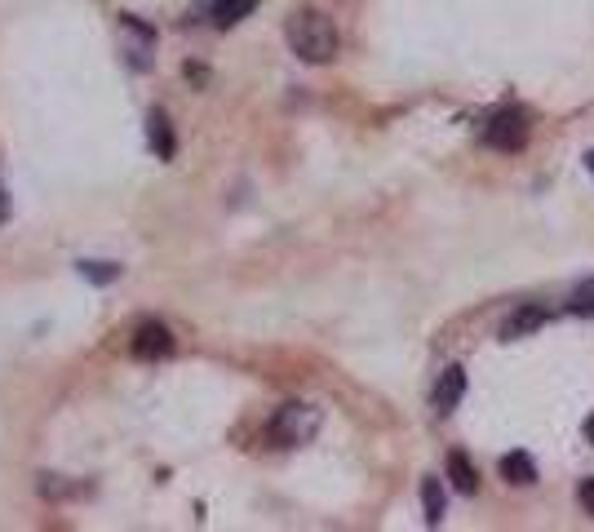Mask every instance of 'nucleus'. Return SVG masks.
Instances as JSON below:
<instances>
[{
	"mask_svg": "<svg viewBox=\"0 0 594 532\" xmlns=\"http://www.w3.org/2000/svg\"><path fill=\"white\" fill-rule=\"evenodd\" d=\"M284 40H289L293 54L311 67L333 63V54H337V27L320 9H297L289 23H284Z\"/></svg>",
	"mask_w": 594,
	"mask_h": 532,
	"instance_id": "f257e3e1",
	"label": "nucleus"
},
{
	"mask_svg": "<svg viewBox=\"0 0 594 532\" xmlns=\"http://www.w3.org/2000/svg\"><path fill=\"white\" fill-rule=\"evenodd\" d=\"M315 431H320V408H311V404H284L271 422V439L280 448L311 444Z\"/></svg>",
	"mask_w": 594,
	"mask_h": 532,
	"instance_id": "f03ea898",
	"label": "nucleus"
},
{
	"mask_svg": "<svg viewBox=\"0 0 594 532\" xmlns=\"http://www.w3.org/2000/svg\"><path fill=\"white\" fill-rule=\"evenodd\" d=\"M532 133V116L524 107H501L493 120L484 125V147L493 151H524Z\"/></svg>",
	"mask_w": 594,
	"mask_h": 532,
	"instance_id": "7ed1b4c3",
	"label": "nucleus"
},
{
	"mask_svg": "<svg viewBox=\"0 0 594 532\" xmlns=\"http://www.w3.org/2000/svg\"><path fill=\"white\" fill-rule=\"evenodd\" d=\"M129 351L138 355V360H165V355H173V333H169V324L142 320L138 329H133Z\"/></svg>",
	"mask_w": 594,
	"mask_h": 532,
	"instance_id": "20e7f679",
	"label": "nucleus"
},
{
	"mask_svg": "<svg viewBox=\"0 0 594 532\" xmlns=\"http://www.w3.org/2000/svg\"><path fill=\"white\" fill-rule=\"evenodd\" d=\"M120 32H129L133 36V45H129V67L133 71H147L151 67V49H156V32H151L142 18H133V14H120Z\"/></svg>",
	"mask_w": 594,
	"mask_h": 532,
	"instance_id": "39448f33",
	"label": "nucleus"
},
{
	"mask_svg": "<svg viewBox=\"0 0 594 532\" xmlns=\"http://www.w3.org/2000/svg\"><path fill=\"white\" fill-rule=\"evenodd\" d=\"M253 9H258V0H204L200 14H209V23L227 32V27L244 23V18H249Z\"/></svg>",
	"mask_w": 594,
	"mask_h": 532,
	"instance_id": "423d86ee",
	"label": "nucleus"
},
{
	"mask_svg": "<svg viewBox=\"0 0 594 532\" xmlns=\"http://www.w3.org/2000/svg\"><path fill=\"white\" fill-rule=\"evenodd\" d=\"M462 395H466V373L462 368H444V377H439V386H435V413H453L457 404H462Z\"/></svg>",
	"mask_w": 594,
	"mask_h": 532,
	"instance_id": "0eeeda50",
	"label": "nucleus"
},
{
	"mask_svg": "<svg viewBox=\"0 0 594 532\" xmlns=\"http://www.w3.org/2000/svg\"><path fill=\"white\" fill-rule=\"evenodd\" d=\"M497 470H501V479H506V484H519V488L537 484V462H532L528 453H506Z\"/></svg>",
	"mask_w": 594,
	"mask_h": 532,
	"instance_id": "6e6552de",
	"label": "nucleus"
},
{
	"mask_svg": "<svg viewBox=\"0 0 594 532\" xmlns=\"http://www.w3.org/2000/svg\"><path fill=\"white\" fill-rule=\"evenodd\" d=\"M550 320V311L546 306H524V311H515L506 320V329H501V337H506V342H515V337H528L532 329H541V324Z\"/></svg>",
	"mask_w": 594,
	"mask_h": 532,
	"instance_id": "1a4fd4ad",
	"label": "nucleus"
},
{
	"mask_svg": "<svg viewBox=\"0 0 594 532\" xmlns=\"http://www.w3.org/2000/svg\"><path fill=\"white\" fill-rule=\"evenodd\" d=\"M448 479H453V488L462 497H475L479 493V470L470 466L466 453H448Z\"/></svg>",
	"mask_w": 594,
	"mask_h": 532,
	"instance_id": "9d476101",
	"label": "nucleus"
},
{
	"mask_svg": "<svg viewBox=\"0 0 594 532\" xmlns=\"http://www.w3.org/2000/svg\"><path fill=\"white\" fill-rule=\"evenodd\" d=\"M147 138H151V147H156L160 160H173L178 142H173V129H169V116H165V111H151V116H147Z\"/></svg>",
	"mask_w": 594,
	"mask_h": 532,
	"instance_id": "9b49d317",
	"label": "nucleus"
},
{
	"mask_svg": "<svg viewBox=\"0 0 594 532\" xmlns=\"http://www.w3.org/2000/svg\"><path fill=\"white\" fill-rule=\"evenodd\" d=\"M422 506H426L430 528L444 524V484H439V479H422Z\"/></svg>",
	"mask_w": 594,
	"mask_h": 532,
	"instance_id": "f8f14e48",
	"label": "nucleus"
},
{
	"mask_svg": "<svg viewBox=\"0 0 594 532\" xmlns=\"http://www.w3.org/2000/svg\"><path fill=\"white\" fill-rule=\"evenodd\" d=\"M120 271L125 266H116V262H80V275L89 284H111V280H120Z\"/></svg>",
	"mask_w": 594,
	"mask_h": 532,
	"instance_id": "ddd939ff",
	"label": "nucleus"
},
{
	"mask_svg": "<svg viewBox=\"0 0 594 532\" xmlns=\"http://www.w3.org/2000/svg\"><path fill=\"white\" fill-rule=\"evenodd\" d=\"M568 311L572 315H594V280H586V284H577V289H572Z\"/></svg>",
	"mask_w": 594,
	"mask_h": 532,
	"instance_id": "4468645a",
	"label": "nucleus"
},
{
	"mask_svg": "<svg viewBox=\"0 0 594 532\" xmlns=\"http://www.w3.org/2000/svg\"><path fill=\"white\" fill-rule=\"evenodd\" d=\"M577 501L586 506V515L594 519V479H581V488H577Z\"/></svg>",
	"mask_w": 594,
	"mask_h": 532,
	"instance_id": "2eb2a0df",
	"label": "nucleus"
},
{
	"mask_svg": "<svg viewBox=\"0 0 594 532\" xmlns=\"http://www.w3.org/2000/svg\"><path fill=\"white\" fill-rule=\"evenodd\" d=\"M5 218H9V196H5V182H0V227H5Z\"/></svg>",
	"mask_w": 594,
	"mask_h": 532,
	"instance_id": "dca6fc26",
	"label": "nucleus"
},
{
	"mask_svg": "<svg viewBox=\"0 0 594 532\" xmlns=\"http://www.w3.org/2000/svg\"><path fill=\"white\" fill-rule=\"evenodd\" d=\"M586 439H590V444H594V413L586 417Z\"/></svg>",
	"mask_w": 594,
	"mask_h": 532,
	"instance_id": "f3484780",
	"label": "nucleus"
},
{
	"mask_svg": "<svg viewBox=\"0 0 594 532\" xmlns=\"http://www.w3.org/2000/svg\"><path fill=\"white\" fill-rule=\"evenodd\" d=\"M586 169H590V178H594V151H586Z\"/></svg>",
	"mask_w": 594,
	"mask_h": 532,
	"instance_id": "a211bd4d",
	"label": "nucleus"
}]
</instances>
